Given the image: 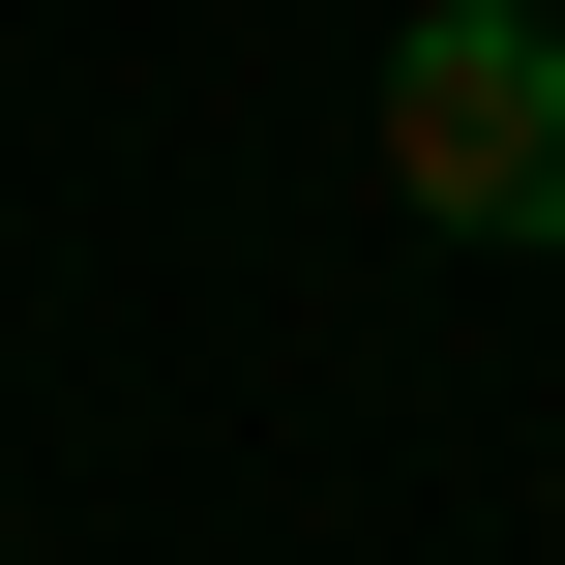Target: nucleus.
Instances as JSON below:
<instances>
[{"mask_svg": "<svg viewBox=\"0 0 565 565\" xmlns=\"http://www.w3.org/2000/svg\"><path fill=\"white\" fill-rule=\"evenodd\" d=\"M387 209L417 238H565V30L536 0H387Z\"/></svg>", "mask_w": 565, "mask_h": 565, "instance_id": "f257e3e1", "label": "nucleus"}]
</instances>
